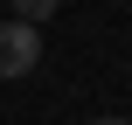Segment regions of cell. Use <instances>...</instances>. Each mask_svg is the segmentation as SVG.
I'll return each mask as SVG.
<instances>
[{"label":"cell","mask_w":132,"mask_h":125,"mask_svg":"<svg viewBox=\"0 0 132 125\" xmlns=\"http://www.w3.org/2000/svg\"><path fill=\"white\" fill-rule=\"evenodd\" d=\"M35 63H42V28L0 21V77H28Z\"/></svg>","instance_id":"1"},{"label":"cell","mask_w":132,"mask_h":125,"mask_svg":"<svg viewBox=\"0 0 132 125\" xmlns=\"http://www.w3.org/2000/svg\"><path fill=\"white\" fill-rule=\"evenodd\" d=\"M56 7H63V0H14V21L42 28V21H56Z\"/></svg>","instance_id":"2"},{"label":"cell","mask_w":132,"mask_h":125,"mask_svg":"<svg viewBox=\"0 0 132 125\" xmlns=\"http://www.w3.org/2000/svg\"><path fill=\"white\" fill-rule=\"evenodd\" d=\"M90 125H132V118H90Z\"/></svg>","instance_id":"3"}]
</instances>
